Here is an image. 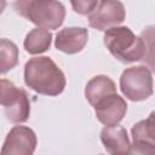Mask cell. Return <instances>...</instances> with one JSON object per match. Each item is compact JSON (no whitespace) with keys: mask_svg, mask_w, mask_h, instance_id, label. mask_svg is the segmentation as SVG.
Returning <instances> with one entry per match:
<instances>
[{"mask_svg":"<svg viewBox=\"0 0 155 155\" xmlns=\"http://www.w3.org/2000/svg\"><path fill=\"white\" fill-rule=\"evenodd\" d=\"M24 82L30 90L48 97L61 94L67 85L62 69L46 56L33 57L25 63Z\"/></svg>","mask_w":155,"mask_h":155,"instance_id":"6da1fadb","label":"cell"},{"mask_svg":"<svg viewBox=\"0 0 155 155\" xmlns=\"http://www.w3.org/2000/svg\"><path fill=\"white\" fill-rule=\"evenodd\" d=\"M103 42L108 51L124 64L142 61L147 54L145 41L125 25L107 29Z\"/></svg>","mask_w":155,"mask_h":155,"instance_id":"7a4b0ae2","label":"cell"},{"mask_svg":"<svg viewBox=\"0 0 155 155\" xmlns=\"http://www.w3.org/2000/svg\"><path fill=\"white\" fill-rule=\"evenodd\" d=\"M17 13L44 29H58L65 18V7L58 0H17Z\"/></svg>","mask_w":155,"mask_h":155,"instance_id":"3957f363","label":"cell"},{"mask_svg":"<svg viewBox=\"0 0 155 155\" xmlns=\"http://www.w3.org/2000/svg\"><path fill=\"white\" fill-rule=\"evenodd\" d=\"M119 84L122 94L132 102L145 101L153 94V74L145 65L126 68Z\"/></svg>","mask_w":155,"mask_h":155,"instance_id":"277c9868","label":"cell"},{"mask_svg":"<svg viewBox=\"0 0 155 155\" xmlns=\"http://www.w3.org/2000/svg\"><path fill=\"white\" fill-rule=\"evenodd\" d=\"M0 105L4 107L7 120L13 124H23L29 119L30 102L27 92L6 79H1Z\"/></svg>","mask_w":155,"mask_h":155,"instance_id":"5b68a950","label":"cell"},{"mask_svg":"<svg viewBox=\"0 0 155 155\" xmlns=\"http://www.w3.org/2000/svg\"><path fill=\"white\" fill-rule=\"evenodd\" d=\"M126 18V10L120 0H99L88 15V24L93 29L105 31L121 24Z\"/></svg>","mask_w":155,"mask_h":155,"instance_id":"8992f818","label":"cell"},{"mask_svg":"<svg viewBox=\"0 0 155 155\" xmlns=\"http://www.w3.org/2000/svg\"><path fill=\"white\" fill-rule=\"evenodd\" d=\"M38 144L35 132L28 126H13L7 133L0 153L2 155H31Z\"/></svg>","mask_w":155,"mask_h":155,"instance_id":"52a82bcc","label":"cell"},{"mask_svg":"<svg viewBox=\"0 0 155 155\" xmlns=\"http://www.w3.org/2000/svg\"><path fill=\"white\" fill-rule=\"evenodd\" d=\"M93 108L99 122L105 126H115L119 125L126 115L127 103L121 96L113 93L101 99Z\"/></svg>","mask_w":155,"mask_h":155,"instance_id":"ba28073f","label":"cell"},{"mask_svg":"<svg viewBox=\"0 0 155 155\" xmlns=\"http://www.w3.org/2000/svg\"><path fill=\"white\" fill-rule=\"evenodd\" d=\"M132 144L131 153L134 154H155V122L154 113L145 120L133 125L131 130Z\"/></svg>","mask_w":155,"mask_h":155,"instance_id":"9c48e42d","label":"cell"},{"mask_svg":"<svg viewBox=\"0 0 155 155\" xmlns=\"http://www.w3.org/2000/svg\"><path fill=\"white\" fill-rule=\"evenodd\" d=\"M88 40V30L84 27H67L56 34L54 46L67 54H75L84 50Z\"/></svg>","mask_w":155,"mask_h":155,"instance_id":"30bf717a","label":"cell"},{"mask_svg":"<svg viewBox=\"0 0 155 155\" xmlns=\"http://www.w3.org/2000/svg\"><path fill=\"white\" fill-rule=\"evenodd\" d=\"M101 142L109 154H130L131 143L125 127L105 126L101 131Z\"/></svg>","mask_w":155,"mask_h":155,"instance_id":"8fae6325","label":"cell"},{"mask_svg":"<svg viewBox=\"0 0 155 155\" xmlns=\"http://www.w3.org/2000/svg\"><path fill=\"white\" fill-rule=\"evenodd\" d=\"M116 93L115 82L107 75H96L93 76L85 87V97L87 102L94 107L104 97Z\"/></svg>","mask_w":155,"mask_h":155,"instance_id":"7c38bea8","label":"cell"},{"mask_svg":"<svg viewBox=\"0 0 155 155\" xmlns=\"http://www.w3.org/2000/svg\"><path fill=\"white\" fill-rule=\"evenodd\" d=\"M52 42V33L48 29L34 28L31 29L24 39L23 46L25 51L30 54H39L46 52Z\"/></svg>","mask_w":155,"mask_h":155,"instance_id":"4fadbf2b","label":"cell"},{"mask_svg":"<svg viewBox=\"0 0 155 155\" xmlns=\"http://www.w3.org/2000/svg\"><path fill=\"white\" fill-rule=\"evenodd\" d=\"M19 51L17 45L5 38L0 39V74H6L18 63Z\"/></svg>","mask_w":155,"mask_h":155,"instance_id":"5bb4252c","label":"cell"},{"mask_svg":"<svg viewBox=\"0 0 155 155\" xmlns=\"http://www.w3.org/2000/svg\"><path fill=\"white\" fill-rule=\"evenodd\" d=\"M99 0H70L73 10L82 16L90 15L97 6Z\"/></svg>","mask_w":155,"mask_h":155,"instance_id":"9a60e30c","label":"cell"},{"mask_svg":"<svg viewBox=\"0 0 155 155\" xmlns=\"http://www.w3.org/2000/svg\"><path fill=\"white\" fill-rule=\"evenodd\" d=\"M5 7H6V0H0V15L4 12Z\"/></svg>","mask_w":155,"mask_h":155,"instance_id":"2e32d148","label":"cell"},{"mask_svg":"<svg viewBox=\"0 0 155 155\" xmlns=\"http://www.w3.org/2000/svg\"><path fill=\"white\" fill-rule=\"evenodd\" d=\"M0 91H1V79H0Z\"/></svg>","mask_w":155,"mask_h":155,"instance_id":"e0dca14e","label":"cell"}]
</instances>
